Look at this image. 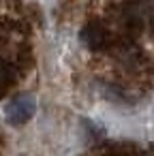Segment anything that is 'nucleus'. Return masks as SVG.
I'll list each match as a JSON object with an SVG mask.
<instances>
[{"mask_svg":"<svg viewBox=\"0 0 154 156\" xmlns=\"http://www.w3.org/2000/svg\"><path fill=\"white\" fill-rule=\"evenodd\" d=\"M34 113V101L28 94H22L17 98H13L7 107V118L11 124H24L26 120H30Z\"/></svg>","mask_w":154,"mask_h":156,"instance_id":"1","label":"nucleus"},{"mask_svg":"<svg viewBox=\"0 0 154 156\" xmlns=\"http://www.w3.org/2000/svg\"><path fill=\"white\" fill-rule=\"evenodd\" d=\"M81 41L90 47V49H103L109 43V32L98 24V22H90L84 32H81Z\"/></svg>","mask_w":154,"mask_h":156,"instance_id":"2","label":"nucleus"},{"mask_svg":"<svg viewBox=\"0 0 154 156\" xmlns=\"http://www.w3.org/2000/svg\"><path fill=\"white\" fill-rule=\"evenodd\" d=\"M9 83H11V66L0 58V92H5Z\"/></svg>","mask_w":154,"mask_h":156,"instance_id":"3","label":"nucleus"},{"mask_svg":"<svg viewBox=\"0 0 154 156\" xmlns=\"http://www.w3.org/2000/svg\"><path fill=\"white\" fill-rule=\"evenodd\" d=\"M109 156H137L135 152H113V154H109Z\"/></svg>","mask_w":154,"mask_h":156,"instance_id":"4","label":"nucleus"}]
</instances>
